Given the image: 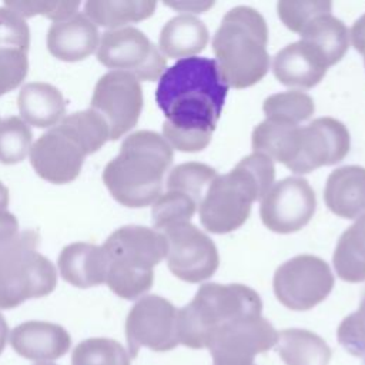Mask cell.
<instances>
[{
	"instance_id": "1",
	"label": "cell",
	"mask_w": 365,
	"mask_h": 365,
	"mask_svg": "<svg viewBox=\"0 0 365 365\" xmlns=\"http://www.w3.org/2000/svg\"><path fill=\"white\" fill-rule=\"evenodd\" d=\"M228 86L217 61L187 57L165 68L158 80L155 101L163 111V137L184 153L204 150L212 137L227 98Z\"/></svg>"
},
{
	"instance_id": "2",
	"label": "cell",
	"mask_w": 365,
	"mask_h": 365,
	"mask_svg": "<svg viewBox=\"0 0 365 365\" xmlns=\"http://www.w3.org/2000/svg\"><path fill=\"white\" fill-rule=\"evenodd\" d=\"M173 163V148L155 131L130 134L120 153L103 171V182L121 205L141 208L154 204L163 194V180Z\"/></svg>"
},
{
	"instance_id": "3",
	"label": "cell",
	"mask_w": 365,
	"mask_h": 365,
	"mask_svg": "<svg viewBox=\"0 0 365 365\" xmlns=\"http://www.w3.org/2000/svg\"><path fill=\"white\" fill-rule=\"evenodd\" d=\"M108 138L107 123L93 108L73 113L31 144V167L48 182H71L78 177L84 158Z\"/></svg>"
},
{
	"instance_id": "4",
	"label": "cell",
	"mask_w": 365,
	"mask_h": 365,
	"mask_svg": "<svg viewBox=\"0 0 365 365\" xmlns=\"http://www.w3.org/2000/svg\"><path fill=\"white\" fill-rule=\"evenodd\" d=\"M274 177L272 160L258 153L244 157L227 174L217 175L200 204L202 227L212 234L240 228L248 220L252 202L269 191Z\"/></svg>"
},
{
	"instance_id": "5",
	"label": "cell",
	"mask_w": 365,
	"mask_h": 365,
	"mask_svg": "<svg viewBox=\"0 0 365 365\" xmlns=\"http://www.w3.org/2000/svg\"><path fill=\"white\" fill-rule=\"evenodd\" d=\"M265 19L252 7L237 6L221 20L212 38L218 70L228 87L257 84L269 68Z\"/></svg>"
},
{
	"instance_id": "6",
	"label": "cell",
	"mask_w": 365,
	"mask_h": 365,
	"mask_svg": "<svg viewBox=\"0 0 365 365\" xmlns=\"http://www.w3.org/2000/svg\"><path fill=\"white\" fill-rule=\"evenodd\" d=\"M107 255L106 284L124 299H137L154 282V267L167 257V240L154 228L125 225L103 244Z\"/></svg>"
},
{
	"instance_id": "7",
	"label": "cell",
	"mask_w": 365,
	"mask_h": 365,
	"mask_svg": "<svg viewBox=\"0 0 365 365\" xmlns=\"http://www.w3.org/2000/svg\"><path fill=\"white\" fill-rule=\"evenodd\" d=\"M262 301L250 287L242 284H204L192 301L178 309V342L194 349L207 348L211 335L225 324L261 315Z\"/></svg>"
},
{
	"instance_id": "8",
	"label": "cell",
	"mask_w": 365,
	"mask_h": 365,
	"mask_svg": "<svg viewBox=\"0 0 365 365\" xmlns=\"http://www.w3.org/2000/svg\"><path fill=\"white\" fill-rule=\"evenodd\" d=\"M38 242V232L26 230L0 247V309L16 308L54 291L57 269L37 251Z\"/></svg>"
},
{
	"instance_id": "9",
	"label": "cell",
	"mask_w": 365,
	"mask_h": 365,
	"mask_svg": "<svg viewBox=\"0 0 365 365\" xmlns=\"http://www.w3.org/2000/svg\"><path fill=\"white\" fill-rule=\"evenodd\" d=\"M97 60L113 70L133 74L138 81H154L167 68L160 48L138 29L107 30L97 47Z\"/></svg>"
},
{
	"instance_id": "10",
	"label": "cell",
	"mask_w": 365,
	"mask_h": 365,
	"mask_svg": "<svg viewBox=\"0 0 365 365\" xmlns=\"http://www.w3.org/2000/svg\"><path fill=\"white\" fill-rule=\"evenodd\" d=\"M277 299L294 311H307L322 302L334 288L329 265L309 254L285 261L274 274Z\"/></svg>"
},
{
	"instance_id": "11",
	"label": "cell",
	"mask_w": 365,
	"mask_h": 365,
	"mask_svg": "<svg viewBox=\"0 0 365 365\" xmlns=\"http://www.w3.org/2000/svg\"><path fill=\"white\" fill-rule=\"evenodd\" d=\"M178 309L160 295H145L130 309L125 319V336L130 358H135L141 346L164 352L174 349Z\"/></svg>"
},
{
	"instance_id": "12",
	"label": "cell",
	"mask_w": 365,
	"mask_h": 365,
	"mask_svg": "<svg viewBox=\"0 0 365 365\" xmlns=\"http://www.w3.org/2000/svg\"><path fill=\"white\" fill-rule=\"evenodd\" d=\"M167 264L170 271L185 282H201L214 275L220 257L214 241L191 222H178L164 228Z\"/></svg>"
},
{
	"instance_id": "13",
	"label": "cell",
	"mask_w": 365,
	"mask_h": 365,
	"mask_svg": "<svg viewBox=\"0 0 365 365\" xmlns=\"http://www.w3.org/2000/svg\"><path fill=\"white\" fill-rule=\"evenodd\" d=\"M108 125V140H118L138 121L143 110L140 81L125 71H108L94 87L91 107Z\"/></svg>"
},
{
	"instance_id": "14",
	"label": "cell",
	"mask_w": 365,
	"mask_h": 365,
	"mask_svg": "<svg viewBox=\"0 0 365 365\" xmlns=\"http://www.w3.org/2000/svg\"><path fill=\"white\" fill-rule=\"evenodd\" d=\"M278 332L261 315L245 317L218 328L210 338L208 349L214 365H255L254 356L277 345Z\"/></svg>"
},
{
	"instance_id": "15",
	"label": "cell",
	"mask_w": 365,
	"mask_h": 365,
	"mask_svg": "<svg viewBox=\"0 0 365 365\" xmlns=\"http://www.w3.org/2000/svg\"><path fill=\"white\" fill-rule=\"evenodd\" d=\"M317 208L315 192L307 180L287 177L269 188L261 200L259 215L264 225L278 234L304 228Z\"/></svg>"
},
{
	"instance_id": "16",
	"label": "cell",
	"mask_w": 365,
	"mask_h": 365,
	"mask_svg": "<svg viewBox=\"0 0 365 365\" xmlns=\"http://www.w3.org/2000/svg\"><path fill=\"white\" fill-rule=\"evenodd\" d=\"M351 147L346 127L332 117H319L299 127L294 157L287 165L295 174H307L345 158Z\"/></svg>"
},
{
	"instance_id": "17",
	"label": "cell",
	"mask_w": 365,
	"mask_h": 365,
	"mask_svg": "<svg viewBox=\"0 0 365 365\" xmlns=\"http://www.w3.org/2000/svg\"><path fill=\"white\" fill-rule=\"evenodd\" d=\"M10 345L26 359L53 361L68 352L71 336L58 324L26 321L11 331Z\"/></svg>"
},
{
	"instance_id": "18",
	"label": "cell",
	"mask_w": 365,
	"mask_h": 365,
	"mask_svg": "<svg viewBox=\"0 0 365 365\" xmlns=\"http://www.w3.org/2000/svg\"><path fill=\"white\" fill-rule=\"evenodd\" d=\"M327 70L321 54L302 40L281 48L272 61L277 80L287 87L311 88L324 78Z\"/></svg>"
},
{
	"instance_id": "19",
	"label": "cell",
	"mask_w": 365,
	"mask_h": 365,
	"mask_svg": "<svg viewBox=\"0 0 365 365\" xmlns=\"http://www.w3.org/2000/svg\"><path fill=\"white\" fill-rule=\"evenodd\" d=\"M98 30L86 16L76 13L54 21L47 31V48L58 60L80 61L98 47Z\"/></svg>"
},
{
	"instance_id": "20",
	"label": "cell",
	"mask_w": 365,
	"mask_h": 365,
	"mask_svg": "<svg viewBox=\"0 0 365 365\" xmlns=\"http://www.w3.org/2000/svg\"><path fill=\"white\" fill-rule=\"evenodd\" d=\"M57 265L61 278L73 287L90 288L106 282L107 255L100 245L68 244L61 250Z\"/></svg>"
},
{
	"instance_id": "21",
	"label": "cell",
	"mask_w": 365,
	"mask_h": 365,
	"mask_svg": "<svg viewBox=\"0 0 365 365\" xmlns=\"http://www.w3.org/2000/svg\"><path fill=\"white\" fill-rule=\"evenodd\" d=\"M324 198L338 217L358 220L365 215V168L345 165L332 171L327 178Z\"/></svg>"
},
{
	"instance_id": "22",
	"label": "cell",
	"mask_w": 365,
	"mask_h": 365,
	"mask_svg": "<svg viewBox=\"0 0 365 365\" xmlns=\"http://www.w3.org/2000/svg\"><path fill=\"white\" fill-rule=\"evenodd\" d=\"M19 111L26 124L48 128L64 118L66 101L60 90L48 83H27L17 97Z\"/></svg>"
},
{
	"instance_id": "23",
	"label": "cell",
	"mask_w": 365,
	"mask_h": 365,
	"mask_svg": "<svg viewBox=\"0 0 365 365\" xmlns=\"http://www.w3.org/2000/svg\"><path fill=\"white\" fill-rule=\"evenodd\" d=\"M208 29L194 16L180 14L170 19L160 33V51L165 57L187 58L201 53L208 43Z\"/></svg>"
},
{
	"instance_id": "24",
	"label": "cell",
	"mask_w": 365,
	"mask_h": 365,
	"mask_svg": "<svg viewBox=\"0 0 365 365\" xmlns=\"http://www.w3.org/2000/svg\"><path fill=\"white\" fill-rule=\"evenodd\" d=\"M301 40L314 47L328 67L336 64L346 53L349 31L346 26L331 13L318 16L299 33Z\"/></svg>"
},
{
	"instance_id": "25",
	"label": "cell",
	"mask_w": 365,
	"mask_h": 365,
	"mask_svg": "<svg viewBox=\"0 0 365 365\" xmlns=\"http://www.w3.org/2000/svg\"><path fill=\"white\" fill-rule=\"evenodd\" d=\"M277 352L285 365H328L331 348L308 329L288 328L278 334Z\"/></svg>"
},
{
	"instance_id": "26",
	"label": "cell",
	"mask_w": 365,
	"mask_h": 365,
	"mask_svg": "<svg viewBox=\"0 0 365 365\" xmlns=\"http://www.w3.org/2000/svg\"><path fill=\"white\" fill-rule=\"evenodd\" d=\"M332 262L341 279L346 282L365 281V215L342 232Z\"/></svg>"
},
{
	"instance_id": "27",
	"label": "cell",
	"mask_w": 365,
	"mask_h": 365,
	"mask_svg": "<svg viewBox=\"0 0 365 365\" xmlns=\"http://www.w3.org/2000/svg\"><path fill=\"white\" fill-rule=\"evenodd\" d=\"M298 131L299 125L265 118L252 131V150L287 167L295 153Z\"/></svg>"
},
{
	"instance_id": "28",
	"label": "cell",
	"mask_w": 365,
	"mask_h": 365,
	"mask_svg": "<svg viewBox=\"0 0 365 365\" xmlns=\"http://www.w3.org/2000/svg\"><path fill=\"white\" fill-rule=\"evenodd\" d=\"M157 7L151 0H90L84 14L94 23L111 30L150 17Z\"/></svg>"
},
{
	"instance_id": "29",
	"label": "cell",
	"mask_w": 365,
	"mask_h": 365,
	"mask_svg": "<svg viewBox=\"0 0 365 365\" xmlns=\"http://www.w3.org/2000/svg\"><path fill=\"white\" fill-rule=\"evenodd\" d=\"M262 110L267 120L298 125L314 114L315 104L307 93L292 90L267 97Z\"/></svg>"
},
{
	"instance_id": "30",
	"label": "cell",
	"mask_w": 365,
	"mask_h": 365,
	"mask_svg": "<svg viewBox=\"0 0 365 365\" xmlns=\"http://www.w3.org/2000/svg\"><path fill=\"white\" fill-rule=\"evenodd\" d=\"M200 204L201 201L187 192L167 190L158 197L151 210L154 230L163 231L164 228L178 222H190Z\"/></svg>"
},
{
	"instance_id": "31",
	"label": "cell",
	"mask_w": 365,
	"mask_h": 365,
	"mask_svg": "<svg viewBox=\"0 0 365 365\" xmlns=\"http://www.w3.org/2000/svg\"><path fill=\"white\" fill-rule=\"evenodd\" d=\"M71 365H131V358L118 341L88 338L73 349Z\"/></svg>"
},
{
	"instance_id": "32",
	"label": "cell",
	"mask_w": 365,
	"mask_h": 365,
	"mask_svg": "<svg viewBox=\"0 0 365 365\" xmlns=\"http://www.w3.org/2000/svg\"><path fill=\"white\" fill-rule=\"evenodd\" d=\"M31 130L23 118L11 115L0 121V163L17 164L30 154Z\"/></svg>"
},
{
	"instance_id": "33",
	"label": "cell",
	"mask_w": 365,
	"mask_h": 365,
	"mask_svg": "<svg viewBox=\"0 0 365 365\" xmlns=\"http://www.w3.org/2000/svg\"><path fill=\"white\" fill-rule=\"evenodd\" d=\"M217 171L202 163H184L174 167L167 178V190H178L202 200L208 185L217 177Z\"/></svg>"
},
{
	"instance_id": "34",
	"label": "cell",
	"mask_w": 365,
	"mask_h": 365,
	"mask_svg": "<svg viewBox=\"0 0 365 365\" xmlns=\"http://www.w3.org/2000/svg\"><path fill=\"white\" fill-rule=\"evenodd\" d=\"M332 10L331 1L318 0H304V1H288L282 0L277 4V11L284 23L291 31L301 33L305 26H308L314 19L322 14H328Z\"/></svg>"
},
{
	"instance_id": "35",
	"label": "cell",
	"mask_w": 365,
	"mask_h": 365,
	"mask_svg": "<svg viewBox=\"0 0 365 365\" xmlns=\"http://www.w3.org/2000/svg\"><path fill=\"white\" fill-rule=\"evenodd\" d=\"M336 336L346 352L365 359V294L358 309L342 319Z\"/></svg>"
},
{
	"instance_id": "36",
	"label": "cell",
	"mask_w": 365,
	"mask_h": 365,
	"mask_svg": "<svg viewBox=\"0 0 365 365\" xmlns=\"http://www.w3.org/2000/svg\"><path fill=\"white\" fill-rule=\"evenodd\" d=\"M30 46V30L26 20L11 9L0 7V48L27 53Z\"/></svg>"
},
{
	"instance_id": "37",
	"label": "cell",
	"mask_w": 365,
	"mask_h": 365,
	"mask_svg": "<svg viewBox=\"0 0 365 365\" xmlns=\"http://www.w3.org/2000/svg\"><path fill=\"white\" fill-rule=\"evenodd\" d=\"M6 7L11 9L17 14L24 17L33 16H44L54 21H61L64 19L71 17L76 14L80 3L78 1H40V0H30V1H6Z\"/></svg>"
},
{
	"instance_id": "38",
	"label": "cell",
	"mask_w": 365,
	"mask_h": 365,
	"mask_svg": "<svg viewBox=\"0 0 365 365\" xmlns=\"http://www.w3.org/2000/svg\"><path fill=\"white\" fill-rule=\"evenodd\" d=\"M27 53L0 48V97L17 88L27 76Z\"/></svg>"
},
{
	"instance_id": "39",
	"label": "cell",
	"mask_w": 365,
	"mask_h": 365,
	"mask_svg": "<svg viewBox=\"0 0 365 365\" xmlns=\"http://www.w3.org/2000/svg\"><path fill=\"white\" fill-rule=\"evenodd\" d=\"M19 234V221L9 211V190L0 182V247Z\"/></svg>"
},
{
	"instance_id": "40",
	"label": "cell",
	"mask_w": 365,
	"mask_h": 365,
	"mask_svg": "<svg viewBox=\"0 0 365 365\" xmlns=\"http://www.w3.org/2000/svg\"><path fill=\"white\" fill-rule=\"evenodd\" d=\"M351 40L355 50L361 54H365V14H362L351 29Z\"/></svg>"
},
{
	"instance_id": "41",
	"label": "cell",
	"mask_w": 365,
	"mask_h": 365,
	"mask_svg": "<svg viewBox=\"0 0 365 365\" xmlns=\"http://www.w3.org/2000/svg\"><path fill=\"white\" fill-rule=\"evenodd\" d=\"M165 4L181 11H192V13H202L207 9L214 6L212 1H177V3H165Z\"/></svg>"
},
{
	"instance_id": "42",
	"label": "cell",
	"mask_w": 365,
	"mask_h": 365,
	"mask_svg": "<svg viewBox=\"0 0 365 365\" xmlns=\"http://www.w3.org/2000/svg\"><path fill=\"white\" fill-rule=\"evenodd\" d=\"M9 338V327L4 317L0 314V354L4 351Z\"/></svg>"
},
{
	"instance_id": "43",
	"label": "cell",
	"mask_w": 365,
	"mask_h": 365,
	"mask_svg": "<svg viewBox=\"0 0 365 365\" xmlns=\"http://www.w3.org/2000/svg\"><path fill=\"white\" fill-rule=\"evenodd\" d=\"M34 365H57V364H53V362H37Z\"/></svg>"
},
{
	"instance_id": "44",
	"label": "cell",
	"mask_w": 365,
	"mask_h": 365,
	"mask_svg": "<svg viewBox=\"0 0 365 365\" xmlns=\"http://www.w3.org/2000/svg\"><path fill=\"white\" fill-rule=\"evenodd\" d=\"M364 57H365V54H364Z\"/></svg>"
}]
</instances>
